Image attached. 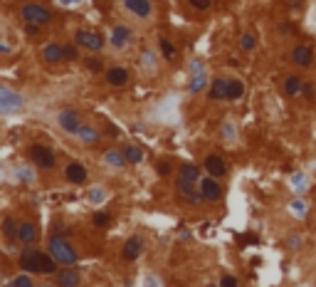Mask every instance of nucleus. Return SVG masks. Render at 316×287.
<instances>
[{"mask_svg":"<svg viewBox=\"0 0 316 287\" xmlns=\"http://www.w3.org/2000/svg\"><path fill=\"white\" fill-rule=\"evenodd\" d=\"M124 156H126L129 164H141V161H144V151H141L139 146H134V144L124 146Z\"/></svg>","mask_w":316,"mask_h":287,"instance_id":"22","label":"nucleus"},{"mask_svg":"<svg viewBox=\"0 0 316 287\" xmlns=\"http://www.w3.org/2000/svg\"><path fill=\"white\" fill-rule=\"evenodd\" d=\"M104 161L112 166V169H121V166H126L129 161H126V156H124V151H119V149H109L107 154H104Z\"/></svg>","mask_w":316,"mask_h":287,"instance_id":"20","label":"nucleus"},{"mask_svg":"<svg viewBox=\"0 0 316 287\" xmlns=\"http://www.w3.org/2000/svg\"><path fill=\"white\" fill-rule=\"evenodd\" d=\"M57 124L67 131V134H74V136H77V134L82 131V126H84L82 119H79V114H77L74 109H62L57 114Z\"/></svg>","mask_w":316,"mask_h":287,"instance_id":"7","label":"nucleus"},{"mask_svg":"<svg viewBox=\"0 0 316 287\" xmlns=\"http://www.w3.org/2000/svg\"><path fill=\"white\" fill-rule=\"evenodd\" d=\"M245 94V82L242 80H230V94H228V99H240Z\"/></svg>","mask_w":316,"mask_h":287,"instance_id":"26","label":"nucleus"},{"mask_svg":"<svg viewBox=\"0 0 316 287\" xmlns=\"http://www.w3.org/2000/svg\"><path fill=\"white\" fill-rule=\"evenodd\" d=\"M3 233L8 240H18V233H20V223H15L13 218H5L3 221Z\"/></svg>","mask_w":316,"mask_h":287,"instance_id":"24","label":"nucleus"},{"mask_svg":"<svg viewBox=\"0 0 316 287\" xmlns=\"http://www.w3.org/2000/svg\"><path fill=\"white\" fill-rule=\"evenodd\" d=\"M161 52H163V57L173 59V55H175V47H173L171 40H161Z\"/></svg>","mask_w":316,"mask_h":287,"instance_id":"30","label":"nucleus"},{"mask_svg":"<svg viewBox=\"0 0 316 287\" xmlns=\"http://www.w3.org/2000/svg\"><path fill=\"white\" fill-rule=\"evenodd\" d=\"M86 67H89V72H104V62L96 57H86Z\"/></svg>","mask_w":316,"mask_h":287,"instance_id":"31","label":"nucleus"},{"mask_svg":"<svg viewBox=\"0 0 316 287\" xmlns=\"http://www.w3.org/2000/svg\"><path fill=\"white\" fill-rule=\"evenodd\" d=\"M304 97H306V99H314V87H311V82H306V87H304Z\"/></svg>","mask_w":316,"mask_h":287,"instance_id":"37","label":"nucleus"},{"mask_svg":"<svg viewBox=\"0 0 316 287\" xmlns=\"http://www.w3.org/2000/svg\"><path fill=\"white\" fill-rule=\"evenodd\" d=\"M35 238H37V228H35V223L23 221V223H20V233H18V240H20L23 245H32Z\"/></svg>","mask_w":316,"mask_h":287,"instance_id":"19","label":"nucleus"},{"mask_svg":"<svg viewBox=\"0 0 316 287\" xmlns=\"http://www.w3.org/2000/svg\"><path fill=\"white\" fill-rule=\"evenodd\" d=\"M37 30H40V28H37V25H32V23H30V28H28V32H30V35H35Z\"/></svg>","mask_w":316,"mask_h":287,"instance_id":"38","label":"nucleus"},{"mask_svg":"<svg viewBox=\"0 0 316 287\" xmlns=\"http://www.w3.org/2000/svg\"><path fill=\"white\" fill-rule=\"evenodd\" d=\"M77 136H79V141H84L86 146H94V144H99V129H94V126L84 124L82 131H79Z\"/></svg>","mask_w":316,"mask_h":287,"instance_id":"21","label":"nucleus"},{"mask_svg":"<svg viewBox=\"0 0 316 287\" xmlns=\"http://www.w3.org/2000/svg\"><path fill=\"white\" fill-rule=\"evenodd\" d=\"M50 255L57 260L59 265H64V267H74L77 265V250L64 238H57V235L50 238Z\"/></svg>","mask_w":316,"mask_h":287,"instance_id":"3","label":"nucleus"},{"mask_svg":"<svg viewBox=\"0 0 316 287\" xmlns=\"http://www.w3.org/2000/svg\"><path fill=\"white\" fill-rule=\"evenodd\" d=\"M304 87H306V82L304 80H299V77H287L284 80V94L287 97H291V99H296V97H304Z\"/></svg>","mask_w":316,"mask_h":287,"instance_id":"17","label":"nucleus"},{"mask_svg":"<svg viewBox=\"0 0 316 287\" xmlns=\"http://www.w3.org/2000/svg\"><path fill=\"white\" fill-rule=\"evenodd\" d=\"M129 37H131V32L126 28H116L114 32H112V45H114V47H126Z\"/></svg>","mask_w":316,"mask_h":287,"instance_id":"23","label":"nucleus"},{"mask_svg":"<svg viewBox=\"0 0 316 287\" xmlns=\"http://www.w3.org/2000/svg\"><path fill=\"white\" fill-rule=\"evenodd\" d=\"M57 285L59 287H79L82 285L79 270H74V267H62V270H57Z\"/></svg>","mask_w":316,"mask_h":287,"instance_id":"11","label":"nucleus"},{"mask_svg":"<svg viewBox=\"0 0 316 287\" xmlns=\"http://www.w3.org/2000/svg\"><path fill=\"white\" fill-rule=\"evenodd\" d=\"M64 176H67V181H72V183H84L89 173H86V169L79 164V161H72V164H67Z\"/></svg>","mask_w":316,"mask_h":287,"instance_id":"16","label":"nucleus"},{"mask_svg":"<svg viewBox=\"0 0 316 287\" xmlns=\"http://www.w3.org/2000/svg\"><path fill=\"white\" fill-rule=\"evenodd\" d=\"M188 5L195 8V10H207L213 5V0H188Z\"/></svg>","mask_w":316,"mask_h":287,"instance_id":"33","label":"nucleus"},{"mask_svg":"<svg viewBox=\"0 0 316 287\" xmlns=\"http://www.w3.org/2000/svg\"><path fill=\"white\" fill-rule=\"evenodd\" d=\"M228 94H230V80H213L210 82L207 97L213 102H223V99H228Z\"/></svg>","mask_w":316,"mask_h":287,"instance_id":"12","label":"nucleus"},{"mask_svg":"<svg viewBox=\"0 0 316 287\" xmlns=\"http://www.w3.org/2000/svg\"><path fill=\"white\" fill-rule=\"evenodd\" d=\"M200 191H202V196H205V201H218V198L223 196V188H220L218 178H213V176L202 178V181H200Z\"/></svg>","mask_w":316,"mask_h":287,"instance_id":"13","label":"nucleus"},{"mask_svg":"<svg viewBox=\"0 0 316 287\" xmlns=\"http://www.w3.org/2000/svg\"><path fill=\"white\" fill-rule=\"evenodd\" d=\"M40 287H50V285H40Z\"/></svg>","mask_w":316,"mask_h":287,"instance_id":"39","label":"nucleus"},{"mask_svg":"<svg viewBox=\"0 0 316 287\" xmlns=\"http://www.w3.org/2000/svg\"><path fill=\"white\" fill-rule=\"evenodd\" d=\"M200 169L195 164H183L180 171H178V193L185 198L188 203H200L205 201L202 191H198V183H200Z\"/></svg>","mask_w":316,"mask_h":287,"instance_id":"1","label":"nucleus"},{"mask_svg":"<svg viewBox=\"0 0 316 287\" xmlns=\"http://www.w3.org/2000/svg\"><path fill=\"white\" fill-rule=\"evenodd\" d=\"M91 223H94L96 228H109V226H112V216H109V213H94V216H91Z\"/></svg>","mask_w":316,"mask_h":287,"instance_id":"28","label":"nucleus"},{"mask_svg":"<svg viewBox=\"0 0 316 287\" xmlns=\"http://www.w3.org/2000/svg\"><path fill=\"white\" fill-rule=\"evenodd\" d=\"M291 59H294V64H299V67H311L314 64V50L309 47V45H296L294 50H291Z\"/></svg>","mask_w":316,"mask_h":287,"instance_id":"10","label":"nucleus"},{"mask_svg":"<svg viewBox=\"0 0 316 287\" xmlns=\"http://www.w3.org/2000/svg\"><path fill=\"white\" fill-rule=\"evenodd\" d=\"M10 287H35V285H32L30 275H18V277H13V282H10Z\"/></svg>","mask_w":316,"mask_h":287,"instance_id":"29","label":"nucleus"},{"mask_svg":"<svg viewBox=\"0 0 316 287\" xmlns=\"http://www.w3.org/2000/svg\"><path fill=\"white\" fill-rule=\"evenodd\" d=\"M240 47H242L245 52H252V50L257 47V37H255L252 32H245V35L240 37Z\"/></svg>","mask_w":316,"mask_h":287,"instance_id":"27","label":"nucleus"},{"mask_svg":"<svg viewBox=\"0 0 316 287\" xmlns=\"http://www.w3.org/2000/svg\"><path fill=\"white\" fill-rule=\"evenodd\" d=\"M64 57H67V62H74V59L79 57L77 45H64Z\"/></svg>","mask_w":316,"mask_h":287,"instance_id":"32","label":"nucleus"},{"mask_svg":"<svg viewBox=\"0 0 316 287\" xmlns=\"http://www.w3.org/2000/svg\"><path fill=\"white\" fill-rule=\"evenodd\" d=\"M3 104H5V112H10L13 107L18 109V107H23V97H15L8 89H3Z\"/></svg>","mask_w":316,"mask_h":287,"instance_id":"25","label":"nucleus"},{"mask_svg":"<svg viewBox=\"0 0 316 287\" xmlns=\"http://www.w3.org/2000/svg\"><path fill=\"white\" fill-rule=\"evenodd\" d=\"M20 267H25L28 272H40V275H52L57 272V260L50 253H40L35 248H25L20 253Z\"/></svg>","mask_w":316,"mask_h":287,"instance_id":"2","label":"nucleus"},{"mask_svg":"<svg viewBox=\"0 0 316 287\" xmlns=\"http://www.w3.org/2000/svg\"><path fill=\"white\" fill-rule=\"evenodd\" d=\"M40 55H42V59H45L47 64L67 62V57H64V45H59V42H50V45H45Z\"/></svg>","mask_w":316,"mask_h":287,"instance_id":"9","label":"nucleus"},{"mask_svg":"<svg viewBox=\"0 0 316 287\" xmlns=\"http://www.w3.org/2000/svg\"><path fill=\"white\" fill-rule=\"evenodd\" d=\"M202 87H205V80L198 77V80H193V82H190V92H200Z\"/></svg>","mask_w":316,"mask_h":287,"instance_id":"35","label":"nucleus"},{"mask_svg":"<svg viewBox=\"0 0 316 287\" xmlns=\"http://www.w3.org/2000/svg\"><path fill=\"white\" fill-rule=\"evenodd\" d=\"M30 159H32V164L40 166L42 171H52L55 164H57L55 154H52L47 146H42V144H32V146H30Z\"/></svg>","mask_w":316,"mask_h":287,"instance_id":"5","label":"nucleus"},{"mask_svg":"<svg viewBox=\"0 0 316 287\" xmlns=\"http://www.w3.org/2000/svg\"><path fill=\"white\" fill-rule=\"evenodd\" d=\"M156 171L161 173V176H168V173H171V166H168V164H166V161H161V164H158V166H156Z\"/></svg>","mask_w":316,"mask_h":287,"instance_id":"36","label":"nucleus"},{"mask_svg":"<svg viewBox=\"0 0 316 287\" xmlns=\"http://www.w3.org/2000/svg\"><path fill=\"white\" fill-rule=\"evenodd\" d=\"M141 253H144V238L131 235V238L124 243V260H139Z\"/></svg>","mask_w":316,"mask_h":287,"instance_id":"14","label":"nucleus"},{"mask_svg":"<svg viewBox=\"0 0 316 287\" xmlns=\"http://www.w3.org/2000/svg\"><path fill=\"white\" fill-rule=\"evenodd\" d=\"M205 171L210 173L213 178H223L225 173H228V164H225V159L223 156H218V154H210L207 159H205Z\"/></svg>","mask_w":316,"mask_h":287,"instance_id":"8","label":"nucleus"},{"mask_svg":"<svg viewBox=\"0 0 316 287\" xmlns=\"http://www.w3.org/2000/svg\"><path fill=\"white\" fill-rule=\"evenodd\" d=\"M107 82L112 87H126L129 85V72H126L124 67H112V69L107 72Z\"/></svg>","mask_w":316,"mask_h":287,"instance_id":"18","label":"nucleus"},{"mask_svg":"<svg viewBox=\"0 0 316 287\" xmlns=\"http://www.w3.org/2000/svg\"><path fill=\"white\" fill-rule=\"evenodd\" d=\"M20 18L25 23H32V25H50L52 23V13L40 3H25L20 8Z\"/></svg>","mask_w":316,"mask_h":287,"instance_id":"4","label":"nucleus"},{"mask_svg":"<svg viewBox=\"0 0 316 287\" xmlns=\"http://www.w3.org/2000/svg\"><path fill=\"white\" fill-rule=\"evenodd\" d=\"M220 287H240V282H237V277H232V275H225V277L220 280Z\"/></svg>","mask_w":316,"mask_h":287,"instance_id":"34","label":"nucleus"},{"mask_svg":"<svg viewBox=\"0 0 316 287\" xmlns=\"http://www.w3.org/2000/svg\"><path fill=\"white\" fill-rule=\"evenodd\" d=\"M124 5H126V10H129L131 15H136V18H148L151 10H153L151 0H124Z\"/></svg>","mask_w":316,"mask_h":287,"instance_id":"15","label":"nucleus"},{"mask_svg":"<svg viewBox=\"0 0 316 287\" xmlns=\"http://www.w3.org/2000/svg\"><path fill=\"white\" fill-rule=\"evenodd\" d=\"M74 42L79 47H84L89 52H99L104 47V37L99 32H91V30H77L74 32Z\"/></svg>","mask_w":316,"mask_h":287,"instance_id":"6","label":"nucleus"}]
</instances>
